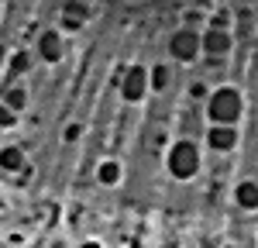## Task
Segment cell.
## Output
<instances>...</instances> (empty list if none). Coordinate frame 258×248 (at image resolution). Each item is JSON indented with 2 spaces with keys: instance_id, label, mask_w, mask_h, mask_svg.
Returning <instances> with one entry per match:
<instances>
[{
  "instance_id": "obj_9",
  "label": "cell",
  "mask_w": 258,
  "mask_h": 248,
  "mask_svg": "<svg viewBox=\"0 0 258 248\" xmlns=\"http://www.w3.org/2000/svg\"><path fill=\"white\" fill-rule=\"evenodd\" d=\"M7 103H11L14 110H18V107H24V93H21V90H14V93H7Z\"/></svg>"
},
{
  "instance_id": "obj_3",
  "label": "cell",
  "mask_w": 258,
  "mask_h": 248,
  "mask_svg": "<svg viewBox=\"0 0 258 248\" xmlns=\"http://www.w3.org/2000/svg\"><path fill=\"white\" fill-rule=\"evenodd\" d=\"M197 165H200V155H197V148L189 142H179L176 148H172V155H169V169L176 172V176H193L197 172Z\"/></svg>"
},
{
  "instance_id": "obj_4",
  "label": "cell",
  "mask_w": 258,
  "mask_h": 248,
  "mask_svg": "<svg viewBox=\"0 0 258 248\" xmlns=\"http://www.w3.org/2000/svg\"><path fill=\"white\" fill-rule=\"evenodd\" d=\"M203 52L207 55H227L231 52V31H224V28H210V31H203Z\"/></svg>"
},
{
  "instance_id": "obj_2",
  "label": "cell",
  "mask_w": 258,
  "mask_h": 248,
  "mask_svg": "<svg viewBox=\"0 0 258 248\" xmlns=\"http://www.w3.org/2000/svg\"><path fill=\"white\" fill-rule=\"evenodd\" d=\"M200 48H203V35H197L193 28H179L176 35L169 38V52H172L176 59H182V62L197 59Z\"/></svg>"
},
{
  "instance_id": "obj_6",
  "label": "cell",
  "mask_w": 258,
  "mask_h": 248,
  "mask_svg": "<svg viewBox=\"0 0 258 248\" xmlns=\"http://www.w3.org/2000/svg\"><path fill=\"white\" fill-rule=\"evenodd\" d=\"M210 145H214V148H234V145H238L234 124H217V128H210Z\"/></svg>"
},
{
  "instance_id": "obj_7",
  "label": "cell",
  "mask_w": 258,
  "mask_h": 248,
  "mask_svg": "<svg viewBox=\"0 0 258 248\" xmlns=\"http://www.w3.org/2000/svg\"><path fill=\"white\" fill-rule=\"evenodd\" d=\"M41 55H45V59H59V55H62L59 35H52V31H48V35H41Z\"/></svg>"
},
{
  "instance_id": "obj_1",
  "label": "cell",
  "mask_w": 258,
  "mask_h": 248,
  "mask_svg": "<svg viewBox=\"0 0 258 248\" xmlns=\"http://www.w3.org/2000/svg\"><path fill=\"white\" fill-rule=\"evenodd\" d=\"M210 117L217 124H234L241 117V93L238 90H217L210 97Z\"/></svg>"
},
{
  "instance_id": "obj_11",
  "label": "cell",
  "mask_w": 258,
  "mask_h": 248,
  "mask_svg": "<svg viewBox=\"0 0 258 248\" xmlns=\"http://www.w3.org/2000/svg\"><path fill=\"white\" fill-rule=\"evenodd\" d=\"M0 62H4V48H0Z\"/></svg>"
},
{
  "instance_id": "obj_10",
  "label": "cell",
  "mask_w": 258,
  "mask_h": 248,
  "mask_svg": "<svg viewBox=\"0 0 258 248\" xmlns=\"http://www.w3.org/2000/svg\"><path fill=\"white\" fill-rule=\"evenodd\" d=\"M162 83H165V69L159 66V69H155V86H162Z\"/></svg>"
},
{
  "instance_id": "obj_5",
  "label": "cell",
  "mask_w": 258,
  "mask_h": 248,
  "mask_svg": "<svg viewBox=\"0 0 258 248\" xmlns=\"http://www.w3.org/2000/svg\"><path fill=\"white\" fill-rule=\"evenodd\" d=\"M148 90V73L145 69H131L124 83H120V93H124V100H141V93Z\"/></svg>"
},
{
  "instance_id": "obj_8",
  "label": "cell",
  "mask_w": 258,
  "mask_h": 248,
  "mask_svg": "<svg viewBox=\"0 0 258 248\" xmlns=\"http://www.w3.org/2000/svg\"><path fill=\"white\" fill-rule=\"evenodd\" d=\"M100 179H103V183H114V179H117V165H103V169H100Z\"/></svg>"
}]
</instances>
